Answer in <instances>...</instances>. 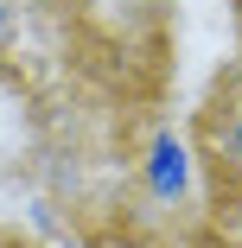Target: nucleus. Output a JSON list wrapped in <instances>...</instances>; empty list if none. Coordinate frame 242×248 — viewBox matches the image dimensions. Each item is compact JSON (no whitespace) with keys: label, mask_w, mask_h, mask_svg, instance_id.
<instances>
[{"label":"nucleus","mask_w":242,"mask_h":248,"mask_svg":"<svg viewBox=\"0 0 242 248\" xmlns=\"http://www.w3.org/2000/svg\"><path fill=\"white\" fill-rule=\"evenodd\" d=\"M204 159L217 178L242 185V77H229L217 102L204 108Z\"/></svg>","instance_id":"nucleus-1"},{"label":"nucleus","mask_w":242,"mask_h":248,"mask_svg":"<svg viewBox=\"0 0 242 248\" xmlns=\"http://www.w3.org/2000/svg\"><path fill=\"white\" fill-rule=\"evenodd\" d=\"M191 178H198V159H191V146H185L172 127H160V134L147 140V159H140V185H147V197L178 210L185 197H191Z\"/></svg>","instance_id":"nucleus-2"},{"label":"nucleus","mask_w":242,"mask_h":248,"mask_svg":"<svg viewBox=\"0 0 242 248\" xmlns=\"http://www.w3.org/2000/svg\"><path fill=\"white\" fill-rule=\"evenodd\" d=\"M7 38H13V0H0V51H7Z\"/></svg>","instance_id":"nucleus-3"},{"label":"nucleus","mask_w":242,"mask_h":248,"mask_svg":"<svg viewBox=\"0 0 242 248\" xmlns=\"http://www.w3.org/2000/svg\"><path fill=\"white\" fill-rule=\"evenodd\" d=\"M0 248H13V242H0Z\"/></svg>","instance_id":"nucleus-4"}]
</instances>
